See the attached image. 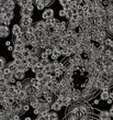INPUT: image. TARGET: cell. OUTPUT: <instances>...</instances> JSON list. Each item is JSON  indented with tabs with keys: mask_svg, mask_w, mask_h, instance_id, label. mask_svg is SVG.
Instances as JSON below:
<instances>
[{
	"mask_svg": "<svg viewBox=\"0 0 113 120\" xmlns=\"http://www.w3.org/2000/svg\"><path fill=\"white\" fill-rule=\"evenodd\" d=\"M2 73H4V79L6 80L7 83L13 84V83H15V82H17V79L14 78V76H13L12 72H11L10 69L8 68L7 66H6V67L2 69Z\"/></svg>",
	"mask_w": 113,
	"mask_h": 120,
	"instance_id": "1",
	"label": "cell"
},
{
	"mask_svg": "<svg viewBox=\"0 0 113 120\" xmlns=\"http://www.w3.org/2000/svg\"><path fill=\"white\" fill-rule=\"evenodd\" d=\"M33 24L32 17H21L20 20V26H24V28H29L30 26Z\"/></svg>",
	"mask_w": 113,
	"mask_h": 120,
	"instance_id": "2",
	"label": "cell"
},
{
	"mask_svg": "<svg viewBox=\"0 0 113 120\" xmlns=\"http://www.w3.org/2000/svg\"><path fill=\"white\" fill-rule=\"evenodd\" d=\"M39 63H40V60L35 55H30L29 57H28V65H29L30 68L33 67L34 65H37Z\"/></svg>",
	"mask_w": 113,
	"mask_h": 120,
	"instance_id": "3",
	"label": "cell"
},
{
	"mask_svg": "<svg viewBox=\"0 0 113 120\" xmlns=\"http://www.w3.org/2000/svg\"><path fill=\"white\" fill-rule=\"evenodd\" d=\"M10 83H7L4 78H1L0 79V93L1 94H4V93H7L9 87H10Z\"/></svg>",
	"mask_w": 113,
	"mask_h": 120,
	"instance_id": "4",
	"label": "cell"
},
{
	"mask_svg": "<svg viewBox=\"0 0 113 120\" xmlns=\"http://www.w3.org/2000/svg\"><path fill=\"white\" fill-rule=\"evenodd\" d=\"M10 34V29L8 26L1 24L0 26V38H7Z\"/></svg>",
	"mask_w": 113,
	"mask_h": 120,
	"instance_id": "5",
	"label": "cell"
},
{
	"mask_svg": "<svg viewBox=\"0 0 113 120\" xmlns=\"http://www.w3.org/2000/svg\"><path fill=\"white\" fill-rule=\"evenodd\" d=\"M32 15H33V11H31L28 7L20 9V15L21 17H32Z\"/></svg>",
	"mask_w": 113,
	"mask_h": 120,
	"instance_id": "6",
	"label": "cell"
},
{
	"mask_svg": "<svg viewBox=\"0 0 113 120\" xmlns=\"http://www.w3.org/2000/svg\"><path fill=\"white\" fill-rule=\"evenodd\" d=\"M52 17H54V10L53 9H46V10L43 11V13H42V18L45 20V19H49Z\"/></svg>",
	"mask_w": 113,
	"mask_h": 120,
	"instance_id": "7",
	"label": "cell"
},
{
	"mask_svg": "<svg viewBox=\"0 0 113 120\" xmlns=\"http://www.w3.org/2000/svg\"><path fill=\"white\" fill-rule=\"evenodd\" d=\"M4 7L6 8V9H8V10H13L15 7V1L14 0H7V1L4 2Z\"/></svg>",
	"mask_w": 113,
	"mask_h": 120,
	"instance_id": "8",
	"label": "cell"
},
{
	"mask_svg": "<svg viewBox=\"0 0 113 120\" xmlns=\"http://www.w3.org/2000/svg\"><path fill=\"white\" fill-rule=\"evenodd\" d=\"M110 112L109 111H106V110H102V111H100L99 113V118L100 120H110Z\"/></svg>",
	"mask_w": 113,
	"mask_h": 120,
	"instance_id": "9",
	"label": "cell"
},
{
	"mask_svg": "<svg viewBox=\"0 0 113 120\" xmlns=\"http://www.w3.org/2000/svg\"><path fill=\"white\" fill-rule=\"evenodd\" d=\"M35 26H36V29H40V30L45 31V29H46L47 24H46L45 20H41V21H37L36 23H35Z\"/></svg>",
	"mask_w": 113,
	"mask_h": 120,
	"instance_id": "10",
	"label": "cell"
},
{
	"mask_svg": "<svg viewBox=\"0 0 113 120\" xmlns=\"http://www.w3.org/2000/svg\"><path fill=\"white\" fill-rule=\"evenodd\" d=\"M13 76H14V78L17 80H22V79H24V77H25V73L21 72V71H18V72H15L13 74Z\"/></svg>",
	"mask_w": 113,
	"mask_h": 120,
	"instance_id": "11",
	"label": "cell"
},
{
	"mask_svg": "<svg viewBox=\"0 0 113 120\" xmlns=\"http://www.w3.org/2000/svg\"><path fill=\"white\" fill-rule=\"evenodd\" d=\"M7 67L10 69L12 74H14L15 72H18V66L15 65L14 62H10V63H7Z\"/></svg>",
	"mask_w": 113,
	"mask_h": 120,
	"instance_id": "12",
	"label": "cell"
},
{
	"mask_svg": "<svg viewBox=\"0 0 113 120\" xmlns=\"http://www.w3.org/2000/svg\"><path fill=\"white\" fill-rule=\"evenodd\" d=\"M20 33H21V26H20V24H14V26H12V34L14 37H17Z\"/></svg>",
	"mask_w": 113,
	"mask_h": 120,
	"instance_id": "13",
	"label": "cell"
},
{
	"mask_svg": "<svg viewBox=\"0 0 113 120\" xmlns=\"http://www.w3.org/2000/svg\"><path fill=\"white\" fill-rule=\"evenodd\" d=\"M14 17V13H13V10H7L4 13V19H9V20H12Z\"/></svg>",
	"mask_w": 113,
	"mask_h": 120,
	"instance_id": "14",
	"label": "cell"
},
{
	"mask_svg": "<svg viewBox=\"0 0 113 120\" xmlns=\"http://www.w3.org/2000/svg\"><path fill=\"white\" fill-rule=\"evenodd\" d=\"M18 99H20V100H23V99H28V95H26V93L23 89H20L18 93V97H17Z\"/></svg>",
	"mask_w": 113,
	"mask_h": 120,
	"instance_id": "15",
	"label": "cell"
},
{
	"mask_svg": "<svg viewBox=\"0 0 113 120\" xmlns=\"http://www.w3.org/2000/svg\"><path fill=\"white\" fill-rule=\"evenodd\" d=\"M109 94H110L109 90H102V93L100 94V99H101V100H106H106L110 98Z\"/></svg>",
	"mask_w": 113,
	"mask_h": 120,
	"instance_id": "16",
	"label": "cell"
},
{
	"mask_svg": "<svg viewBox=\"0 0 113 120\" xmlns=\"http://www.w3.org/2000/svg\"><path fill=\"white\" fill-rule=\"evenodd\" d=\"M12 57L14 60H21L22 58V52H19V51H12Z\"/></svg>",
	"mask_w": 113,
	"mask_h": 120,
	"instance_id": "17",
	"label": "cell"
},
{
	"mask_svg": "<svg viewBox=\"0 0 113 120\" xmlns=\"http://www.w3.org/2000/svg\"><path fill=\"white\" fill-rule=\"evenodd\" d=\"M73 98L70 97V96H67L66 98H64V106H66V107H68V106H70L71 104H73Z\"/></svg>",
	"mask_w": 113,
	"mask_h": 120,
	"instance_id": "18",
	"label": "cell"
},
{
	"mask_svg": "<svg viewBox=\"0 0 113 120\" xmlns=\"http://www.w3.org/2000/svg\"><path fill=\"white\" fill-rule=\"evenodd\" d=\"M51 109H53L54 111H56V112H57V111H59V110L62 109V106L58 105L56 101H54L53 104H52V106H51Z\"/></svg>",
	"mask_w": 113,
	"mask_h": 120,
	"instance_id": "19",
	"label": "cell"
},
{
	"mask_svg": "<svg viewBox=\"0 0 113 120\" xmlns=\"http://www.w3.org/2000/svg\"><path fill=\"white\" fill-rule=\"evenodd\" d=\"M71 55H74V49H73V47H70V46H67V47H66L65 56L69 57V56H71Z\"/></svg>",
	"mask_w": 113,
	"mask_h": 120,
	"instance_id": "20",
	"label": "cell"
},
{
	"mask_svg": "<svg viewBox=\"0 0 113 120\" xmlns=\"http://www.w3.org/2000/svg\"><path fill=\"white\" fill-rule=\"evenodd\" d=\"M49 63H51V62H49V58H41V60H40V65L43 66V67L47 66Z\"/></svg>",
	"mask_w": 113,
	"mask_h": 120,
	"instance_id": "21",
	"label": "cell"
},
{
	"mask_svg": "<svg viewBox=\"0 0 113 120\" xmlns=\"http://www.w3.org/2000/svg\"><path fill=\"white\" fill-rule=\"evenodd\" d=\"M31 55V53H30V50L28 49V46L24 47V50L22 51V57H24V58H28Z\"/></svg>",
	"mask_w": 113,
	"mask_h": 120,
	"instance_id": "22",
	"label": "cell"
},
{
	"mask_svg": "<svg viewBox=\"0 0 113 120\" xmlns=\"http://www.w3.org/2000/svg\"><path fill=\"white\" fill-rule=\"evenodd\" d=\"M29 80H30V83L32 84V85H33V86H34L35 88L39 87V85H40V82H39V80H37L35 77H32V78H30Z\"/></svg>",
	"mask_w": 113,
	"mask_h": 120,
	"instance_id": "23",
	"label": "cell"
},
{
	"mask_svg": "<svg viewBox=\"0 0 113 120\" xmlns=\"http://www.w3.org/2000/svg\"><path fill=\"white\" fill-rule=\"evenodd\" d=\"M6 66H7V62H6L4 57L0 56V71H2V69H4Z\"/></svg>",
	"mask_w": 113,
	"mask_h": 120,
	"instance_id": "24",
	"label": "cell"
},
{
	"mask_svg": "<svg viewBox=\"0 0 113 120\" xmlns=\"http://www.w3.org/2000/svg\"><path fill=\"white\" fill-rule=\"evenodd\" d=\"M63 74H64V72H63L62 69H59V68H57L56 71H55V72H53V75H54L56 78H58V77H62Z\"/></svg>",
	"mask_w": 113,
	"mask_h": 120,
	"instance_id": "25",
	"label": "cell"
},
{
	"mask_svg": "<svg viewBox=\"0 0 113 120\" xmlns=\"http://www.w3.org/2000/svg\"><path fill=\"white\" fill-rule=\"evenodd\" d=\"M59 56H60V54H59V52H58V51H56V50H54V51L52 52V54H51L52 60H58Z\"/></svg>",
	"mask_w": 113,
	"mask_h": 120,
	"instance_id": "26",
	"label": "cell"
},
{
	"mask_svg": "<svg viewBox=\"0 0 113 120\" xmlns=\"http://www.w3.org/2000/svg\"><path fill=\"white\" fill-rule=\"evenodd\" d=\"M45 77V74L43 73V72H39V73L35 74V78H36L37 80H42Z\"/></svg>",
	"mask_w": 113,
	"mask_h": 120,
	"instance_id": "27",
	"label": "cell"
},
{
	"mask_svg": "<svg viewBox=\"0 0 113 120\" xmlns=\"http://www.w3.org/2000/svg\"><path fill=\"white\" fill-rule=\"evenodd\" d=\"M57 119H58L57 113L56 112H53V113L49 112V115H48V120H57Z\"/></svg>",
	"mask_w": 113,
	"mask_h": 120,
	"instance_id": "28",
	"label": "cell"
},
{
	"mask_svg": "<svg viewBox=\"0 0 113 120\" xmlns=\"http://www.w3.org/2000/svg\"><path fill=\"white\" fill-rule=\"evenodd\" d=\"M25 45H13V50L14 51H19V52H22L24 50Z\"/></svg>",
	"mask_w": 113,
	"mask_h": 120,
	"instance_id": "29",
	"label": "cell"
},
{
	"mask_svg": "<svg viewBox=\"0 0 113 120\" xmlns=\"http://www.w3.org/2000/svg\"><path fill=\"white\" fill-rule=\"evenodd\" d=\"M13 45H24V44L22 43L21 39H18V38L14 37V39H13Z\"/></svg>",
	"mask_w": 113,
	"mask_h": 120,
	"instance_id": "30",
	"label": "cell"
},
{
	"mask_svg": "<svg viewBox=\"0 0 113 120\" xmlns=\"http://www.w3.org/2000/svg\"><path fill=\"white\" fill-rule=\"evenodd\" d=\"M73 17V10L71 9H68V10H66V15H65V18H67L69 20L70 18Z\"/></svg>",
	"mask_w": 113,
	"mask_h": 120,
	"instance_id": "31",
	"label": "cell"
},
{
	"mask_svg": "<svg viewBox=\"0 0 113 120\" xmlns=\"http://www.w3.org/2000/svg\"><path fill=\"white\" fill-rule=\"evenodd\" d=\"M55 101L57 102L58 105H60L62 107H64V98H62V97L57 96V98H56V100H55Z\"/></svg>",
	"mask_w": 113,
	"mask_h": 120,
	"instance_id": "32",
	"label": "cell"
},
{
	"mask_svg": "<svg viewBox=\"0 0 113 120\" xmlns=\"http://www.w3.org/2000/svg\"><path fill=\"white\" fill-rule=\"evenodd\" d=\"M58 22H59L58 20H57L56 18H54V17H52V18H51V26H55L56 24H57V23H58Z\"/></svg>",
	"mask_w": 113,
	"mask_h": 120,
	"instance_id": "33",
	"label": "cell"
},
{
	"mask_svg": "<svg viewBox=\"0 0 113 120\" xmlns=\"http://www.w3.org/2000/svg\"><path fill=\"white\" fill-rule=\"evenodd\" d=\"M40 55H41V58H48V56H49V55L44 51V50H42V52H41Z\"/></svg>",
	"mask_w": 113,
	"mask_h": 120,
	"instance_id": "34",
	"label": "cell"
},
{
	"mask_svg": "<svg viewBox=\"0 0 113 120\" xmlns=\"http://www.w3.org/2000/svg\"><path fill=\"white\" fill-rule=\"evenodd\" d=\"M15 86H17L19 89H22V88H23V83H22L21 80H18V82H15Z\"/></svg>",
	"mask_w": 113,
	"mask_h": 120,
	"instance_id": "35",
	"label": "cell"
},
{
	"mask_svg": "<svg viewBox=\"0 0 113 120\" xmlns=\"http://www.w3.org/2000/svg\"><path fill=\"white\" fill-rule=\"evenodd\" d=\"M59 69H62L63 72H65L66 71V64H64V63H60L59 64V67H58Z\"/></svg>",
	"mask_w": 113,
	"mask_h": 120,
	"instance_id": "36",
	"label": "cell"
},
{
	"mask_svg": "<svg viewBox=\"0 0 113 120\" xmlns=\"http://www.w3.org/2000/svg\"><path fill=\"white\" fill-rule=\"evenodd\" d=\"M37 119L39 120H48V116H41V115H39V116H37Z\"/></svg>",
	"mask_w": 113,
	"mask_h": 120,
	"instance_id": "37",
	"label": "cell"
},
{
	"mask_svg": "<svg viewBox=\"0 0 113 120\" xmlns=\"http://www.w3.org/2000/svg\"><path fill=\"white\" fill-rule=\"evenodd\" d=\"M10 23H11V20H9V19H4V26H10Z\"/></svg>",
	"mask_w": 113,
	"mask_h": 120,
	"instance_id": "38",
	"label": "cell"
},
{
	"mask_svg": "<svg viewBox=\"0 0 113 120\" xmlns=\"http://www.w3.org/2000/svg\"><path fill=\"white\" fill-rule=\"evenodd\" d=\"M84 4V0H75V4H78V6H81Z\"/></svg>",
	"mask_w": 113,
	"mask_h": 120,
	"instance_id": "39",
	"label": "cell"
},
{
	"mask_svg": "<svg viewBox=\"0 0 113 120\" xmlns=\"http://www.w3.org/2000/svg\"><path fill=\"white\" fill-rule=\"evenodd\" d=\"M65 15H66V11L64 10V9L59 10V15H60V17H65Z\"/></svg>",
	"mask_w": 113,
	"mask_h": 120,
	"instance_id": "40",
	"label": "cell"
},
{
	"mask_svg": "<svg viewBox=\"0 0 113 120\" xmlns=\"http://www.w3.org/2000/svg\"><path fill=\"white\" fill-rule=\"evenodd\" d=\"M58 1H59V4H62V7H63L64 4H67V1H68V0H58Z\"/></svg>",
	"mask_w": 113,
	"mask_h": 120,
	"instance_id": "41",
	"label": "cell"
},
{
	"mask_svg": "<svg viewBox=\"0 0 113 120\" xmlns=\"http://www.w3.org/2000/svg\"><path fill=\"white\" fill-rule=\"evenodd\" d=\"M21 60H22V58H21ZM21 60H14L13 62L15 63V65L18 66V65H20V64H22V63H21Z\"/></svg>",
	"mask_w": 113,
	"mask_h": 120,
	"instance_id": "42",
	"label": "cell"
},
{
	"mask_svg": "<svg viewBox=\"0 0 113 120\" xmlns=\"http://www.w3.org/2000/svg\"><path fill=\"white\" fill-rule=\"evenodd\" d=\"M28 8H29L31 11L34 10V6H33V4H28Z\"/></svg>",
	"mask_w": 113,
	"mask_h": 120,
	"instance_id": "43",
	"label": "cell"
},
{
	"mask_svg": "<svg viewBox=\"0 0 113 120\" xmlns=\"http://www.w3.org/2000/svg\"><path fill=\"white\" fill-rule=\"evenodd\" d=\"M33 112H34V115H36V116H39V115H40V111H39V109H37V108H35Z\"/></svg>",
	"mask_w": 113,
	"mask_h": 120,
	"instance_id": "44",
	"label": "cell"
},
{
	"mask_svg": "<svg viewBox=\"0 0 113 120\" xmlns=\"http://www.w3.org/2000/svg\"><path fill=\"white\" fill-rule=\"evenodd\" d=\"M6 1H7V0H0V7H2V6L4 4V2H6Z\"/></svg>",
	"mask_w": 113,
	"mask_h": 120,
	"instance_id": "45",
	"label": "cell"
},
{
	"mask_svg": "<svg viewBox=\"0 0 113 120\" xmlns=\"http://www.w3.org/2000/svg\"><path fill=\"white\" fill-rule=\"evenodd\" d=\"M106 102H108V104H113V99L112 98H109L108 100H106Z\"/></svg>",
	"mask_w": 113,
	"mask_h": 120,
	"instance_id": "46",
	"label": "cell"
},
{
	"mask_svg": "<svg viewBox=\"0 0 113 120\" xmlns=\"http://www.w3.org/2000/svg\"><path fill=\"white\" fill-rule=\"evenodd\" d=\"M8 51L12 52V51H13V46H11V45H9V46H8Z\"/></svg>",
	"mask_w": 113,
	"mask_h": 120,
	"instance_id": "47",
	"label": "cell"
},
{
	"mask_svg": "<svg viewBox=\"0 0 113 120\" xmlns=\"http://www.w3.org/2000/svg\"><path fill=\"white\" fill-rule=\"evenodd\" d=\"M109 112H110V116L113 117V108H111V109L109 110Z\"/></svg>",
	"mask_w": 113,
	"mask_h": 120,
	"instance_id": "48",
	"label": "cell"
},
{
	"mask_svg": "<svg viewBox=\"0 0 113 120\" xmlns=\"http://www.w3.org/2000/svg\"><path fill=\"white\" fill-rule=\"evenodd\" d=\"M93 104H95V105H98V104H99V99H95V100H93Z\"/></svg>",
	"mask_w": 113,
	"mask_h": 120,
	"instance_id": "49",
	"label": "cell"
},
{
	"mask_svg": "<svg viewBox=\"0 0 113 120\" xmlns=\"http://www.w3.org/2000/svg\"><path fill=\"white\" fill-rule=\"evenodd\" d=\"M6 45H7V46L11 45V42H10V41H7V42H6Z\"/></svg>",
	"mask_w": 113,
	"mask_h": 120,
	"instance_id": "50",
	"label": "cell"
},
{
	"mask_svg": "<svg viewBox=\"0 0 113 120\" xmlns=\"http://www.w3.org/2000/svg\"><path fill=\"white\" fill-rule=\"evenodd\" d=\"M109 96H110V98H112V99H113V91H111V93H110Z\"/></svg>",
	"mask_w": 113,
	"mask_h": 120,
	"instance_id": "51",
	"label": "cell"
},
{
	"mask_svg": "<svg viewBox=\"0 0 113 120\" xmlns=\"http://www.w3.org/2000/svg\"><path fill=\"white\" fill-rule=\"evenodd\" d=\"M24 120H32V119H31V117H26Z\"/></svg>",
	"mask_w": 113,
	"mask_h": 120,
	"instance_id": "52",
	"label": "cell"
},
{
	"mask_svg": "<svg viewBox=\"0 0 113 120\" xmlns=\"http://www.w3.org/2000/svg\"><path fill=\"white\" fill-rule=\"evenodd\" d=\"M68 1H69V2H74V4H75V0H68Z\"/></svg>",
	"mask_w": 113,
	"mask_h": 120,
	"instance_id": "53",
	"label": "cell"
},
{
	"mask_svg": "<svg viewBox=\"0 0 113 120\" xmlns=\"http://www.w3.org/2000/svg\"><path fill=\"white\" fill-rule=\"evenodd\" d=\"M112 108H113V104H112Z\"/></svg>",
	"mask_w": 113,
	"mask_h": 120,
	"instance_id": "54",
	"label": "cell"
},
{
	"mask_svg": "<svg viewBox=\"0 0 113 120\" xmlns=\"http://www.w3.org/2000/svg\"><path fill=\"white\" fill-rule=\"evenodd\" d=\"M35 120H39V119H37V118H36V119H35Z\"/></svg>",
	"mask_w": 113,
	"mask_h": 120,
	"instance_id": "55",
	"label": "cell"
},
{
	"mask_svg": "<svg viewBox=\"0 0 113 120\" xmlns=\"http://www.w3.org/2000/svg\"><path fill=\"white\" fill-rule=\"evenodd\" d=\"M0 95H2V94H1V93H0Z\"/></svg>",
	"mask_w": 113,
	"mask_h": 120,
	"instance_id": "56",
	"label": "cell"
},
{
	"mask_svg": "<svg viewBox=\"0 0 113 120\" xmlns=\"http://www.w3.org/2000/svg\"><path fill=\"white\" fill-rule=\"evenodd\" d=\"M57 120H60V119H57Z\"/></svg>",
	"mask_w": 113,
	"mask_h": 120,
	"instance_id": "57",
	"label": "cell"
}]
</instances>
